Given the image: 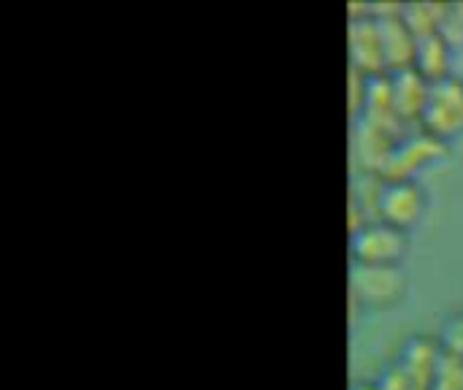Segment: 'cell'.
Listing matches in <instances>:
<instances>
[{
    "label": "cell",
    "mask_w": 463,
    "mask_h": 390,
    "mask_svg": "<svg viewBox=\"0 0 463 390\" xmlns=\"http://www.w3.org/2000/svg\"><path fill=\"white\" fill-rule=\"evenodd\" d=\"M442 358L445 350L437 337L415 334L402 345L399 356L385 366L377 383L383 390H431Z\"/></svg>",
    "instance_id": "1"
},
{
    "label": "cell",
    "mask_w": 463,
    "mask_h": 390,
    "mask_svg": "<svg viewBox=\"0 0 463 390\" xmlns=\"http://www.w3.org/2000/svg\"><path fill=\"white\" fill-rule=\"evenodd\" d=\"M412 290L404 266H361L350 269V296L364 312H388L407 301Z\"/></svg>",
    "instance_id": "2"
},
{
    "label": "cell",
    "mask_w": 463,
    "mask_h": 390,
    "mask_svg": "<svg viewBox=\"0 0 463 390\" xmlns=\"http://www.w3.org/2000/svg\"><path fill=\"white\" fill-rule=\"evenodd\" d=\"M420 130L439 138L442 144H456L463 138V73H450L429 84L426 106L420 114Z\"/></svg>",
    "instance_id": "3"
},
{
    "label": "cell",
    "mask_w": 463,
    "mask_h": 390,
    "mask_svg": "<svg viewBox=\"0 0 463 390\" xmlns=\"http://www.w3.org/2000/svg\"><path fill=\"white\" fill-rule=\"evenodd\" d=\"M412 250V236L391 223L369 220L353 228L350 255L361 266H404Z\"/></svg>",
    "instance_id": "4"
},
{
    "label": "cell",
    "mask_w": 463,
    "mask_h": 390,
    "mask_svg": "<svg viewBox=\"0 0 463 390\" xmlns=\"http://www.w3.org/2000/svg\"><path fill=\"white\" fill-rule=\"evenodd\" d=\"M431 198L420 179H383L377 193V220L412 233L429 214Z\"/></svg>",
    "instance_id": "5"
},
{
    "label": "cell",
    "mask_w": 463,
    "mask_h": 390,
    "mask_svg": "<svg viewBox=\"0 0 463 390\" xmlns=\"http://www.w3.org/2000/svg\"><path fill=\"white\" fill-rule=\"evenodd\" d=\"M350 65L364 76H383L385 71V52H383V33L374 14V5H353L350 19Z\"/></svg>",
    "instance_id": "6"
},
{
    "label": "cell",
    "mask_w": 463,
    "mask_h": 390,
    "mask_svg": "<svg viewBox=\"0 0 463 390\" xmlns=\"http://www.w3.org/2000/svg\"><path fill=\"white\" fill-rule=\"evenodd\" d=\"M448 149H450L448 144H442L439 138L429 136L420 128H415V133L407 130L396 141V147L388 157V166L383 171V179H418V174L423 168L434 166L437 160H442L448 155Z\"/></svg>",
    "instance_id": "7"
},
{
    "label": "cell",
    "mask_w": 463,
    "mask_h": 390,
    "mask_svg": "<svg viewBox=\"0 0 463 390\" xmlns=\"http://www.w3.org/2000/svg\"><path fill=\"white\" fill-rule=\"evenodd\" d=\"M380 33H383V52H385V71H407L415 62L418 49V33L410 27V22L402 14V5H374Z\"/></svg>",
    "instance_id": "8"
},
{
    "label": "cell",
    "mask_w": 463,
    "mask_h": 390,
    "mask_svg": "<svg viewBox=\"0 0 463 390\" xmlns=\"http://www.w3.org/2000/svg\"><path fill=\"white\" fill-rule=\"evenodd\" d=\"M391 79V98H393V109H396V117L404 122V125H420V114H423V106H426V95H429V84L415 68H407V71H396V73H388Z\"/></svg>",
    "instance_id": "9"
},
{
    "label": "cell",
    "mask_w": 463,
    "mask_h": 390,
    "mask_svg": "<svg viewBox=\"0 0 463 390\" xmlns=\"http://www.w3.org/2000/svg\"><path fill=\"white\" fill-rule=\"evenodd\" d=\"M456 46L442 35V30H434V33H423L418 35V49H415V62L412 68L426 79V81H439L453 71V62H456Z\"/></svg>",
    "instance_id": "10"
},
{
    "label": "cell",
    "mask_w": 463,
    "mask_h": 390,
    "mask_svg": "<svg viewBox=\"0 0 463 390\" xmlns=\"http://www.w3.org/2000/svg\"><path fill=\"white\" fill-rule=\"evenodd\" d=\"M442 350L448 358H456V361H463V309H456L450 312L445 320H442V328L437 334Z\"/></svg>",
    "instance_id": "11"
},
{
    "label": "cell",
    "mask_w": 463,
    "mask_h": 390,
    "mask_svg": "<svg viewBox=\"0 0 463 390\" xmlns=\"http://www.w3.org/2000/svg\"><path fill=\"white\" fill-rule=\"evenodd\" d=\"M431 390H463V361L445 356Z\"/></svg>",
    "instance_id": "12"
},
{
    "label": "cell",
    "mask_w": 463,
    "mask_h": 390,
    "mask_svg": "<svg viewBox=\"0 0 463 390\" xmlns=\"http://www.w3.org/2000/svg\"><path fill=\"white\" fill-rule=\"evenodd\" d=\"M442 35L456 46V52L463 46V3L458 5H445V16H442Z\"/></svg>",
    "instance_id": "13"
},
{
    "label": "cell",
    "mask_w": 463,
    "mask_h": 390,
    "mask_svg": "<svg viewBox=\"0 0 463 390\" xmlns=\"http://www.w3.org/2000/svg\"><path fill=\"white\" fill-rule=\"evenodd\" d=\"M353 390H383V385L377 380H358L353 383Z\"/></svg>",
    "instance_id": "14"
}]
</instances>
